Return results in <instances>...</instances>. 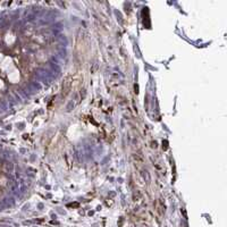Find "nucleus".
<instances>
[{"instance_id":"f257e3e1","label":"nucleus","mask_w":227,"mask_h":227,"mask_svg":"<svg viewBox=\"0 0 227 227\" xmlns=\"http://www.w3.org/2000/svg\"><path fill=\"white\" fill-rule=\"evenodd\" d=\"M72 85H73V77H65L64 81H63V85H61V93H60L61 98L64 99L69 95V92L72 90Z\"/></svg>"}]
</instances>
